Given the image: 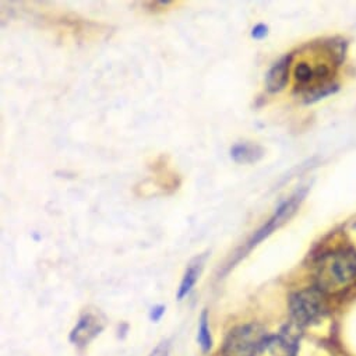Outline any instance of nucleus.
<instances>
[{
	"label": "nucleus",
	"mask_w": 356,
	"mask_h": 356,
	"mask_svg": "<svg viewBox=\"0 0 356 356\" xmlns=\"http://www.w3.org/2000/svg\"><path fill=\"white\" fill-rule=\"evenodd\" d=\"M316 288L324 295H337L356 282V252L339 249L324 254L316 266Z\"/></svg>",
	"instance_id": "1"
},
{
	"label": "nucleus",
	"mask_w": 356,
	"mask_h": 356,
	"mask_svg": "<svg viewBox=\"0 0 356 356\" xmlns=\"http://www.w3.org/2000/svg\"><path fill=\"white\" fill-rule=\"evenodd\" d=\"M270 335L259 324L241 325L229 332L225 339L224 356H260L268 348Z\"/></svg>",
	"instance_id": "2"
},
{
	"label": "nucleus",
	"mask_w": 356,
	"mask_h": 356,
	"mask_svg": "<svg viewBox=\"0 0 356 356\" xmlns=\"http://www.w3.org/2000/svg\"><path fill=\"white\" fill-rule=\"evenodd\" d=\"M289 310L292 321L296 327L309 325L321 318L325 312L324 293L316 286L302 289L291 296Z\"/></svg>",
	"instance_id": "3"
},
{
	"label": "nucleus",
	"mask_w": 356,
	"mask_h": 356,
	"mask_svg": "<svg viewBox=\"0 0 356 356\" xmlns=\"http://www.w3.org/2000/svg\"><path fill=\"white\" fill-rule=\"evenodd\" d=\"M303 196H305L303 192H298L296 195H293L292 197H289L285 203H282V204L277 209V211L274 213V216H273L260 229H257V231L254 232V235H253V236L246 242V245L242 248V250H241L239 253H236L234 261L229 263L228 270H229L231 267H234L232 264H235V263L239 261L242 257H245V256H246L253 248H256L261 241H264L270 234H273L277 228H280L285 221H288V220L292 217V214L296 211V209H298V206L300 204Z\"/></svg>",
	"instance_id": "4"
},
{
	"label": "nucleus",
	"mask_w": 356,
	"mask_h": 356,
	"mask_svg": "<svg viewBox=\"0 0 356 356\" xmlns=\"http://www.w3.org/2000/svg\"><path fill=\"white\" fill-rule=\"evenodd\" d=\"M104 327H105V321L99 314L87 312L80 317L76 327L72 330L69 339L72 343L77 346H86L97 335L101 334Z\"/></svg>",
	"instance_id": "5"
},
{
	"label": "nucleus",
	"mask_w": 356,
	"mask_h": 356,
	"mask_svg": "<svg viewBox=\"0 0 356 356\" xmlns=\"http://www.w3.org/2000/svg\"><path fill=\"white\" fill-rule=\"evenodd\" d=\"M292 62V55L282 56L278 62H275L268 73L266 74V88L268 92H280L285 88L289 79V67Z\"/></svg>",
	"instance_id": "6"
},
{
	"label": "nucleus",
	"mask_w": 356,
	"mask_h": 356,
	"mask_svg": "<svg viewBox=\"0 0 356 356\" xmlns=\"http://www.w3.org/2000/svg\"><path fill=\"white\" fill-rule=\"evenodd\" d=\"M206 259H207V254H200V256L195 257L188 264L186 271H185L184 278H182V282L179 285V289H177V293H176L177 300H184L192 292V289L195 288V285H196L197 280L200 278V274L204 268Z\"/></svg>",
	"instance_id": "7"
},
{
	"label": "nucleus",
	"mask_w": 356,
	"mask_h": 356,
	"mask_svg": "<svg viewBox=\"0 0 356 356\" xmlns=\"http://www.w3.org/2000/svg\"><path fill=\"white\" fill-rule=\"evenodd\" d=\"M264 155L263 147L254 143H236L231 148V158L236 163H254Z\"/></svg>",
	"instance_id": "8"
},
{
	"label": "nucleus",
	"mask_w": 356,
	"mask_h": 356,
	"mask_svg": "<svg viewBox=\"0 0 356 356\" xmlns=\"http://www.w3.org/2000/svg\"><path fill=\"white\" fill-rule=\"evenodd\" d=\"M197 342L202 348V350L206 353L213 346V338L209 327V314L207 310H203L200 318H199V332H197Z\"/></svg>",
	"instance_id": "9"
},
{
	"label": "nucleus",
	"mask_w": 356,
	"mask_h": 356,
	"mask_svg": "<svg viewBox=\"0 0 356 356\" xmlns=\"http://www.w3.org/2000/svg\"><path fill=\"white\" fill-rule=\"evenodd\" d=\"M267 34H268V27L261 23L254 26V29L252 30V38L254 40H263L267 37Z\"/></svg>",
	"instance_id": "10"
},
{
	"label": "nucleus",
	"mask_w": 356,
	"mask_h": 356,
	"mask_svg": "<svg viewBox=\"0 0 356 356\" xmlns=\"http://www.w3.org/2000/svg\"><path fill=\"white\" fill-rule=\"evenodd\" d=\"M169 353V342L163 341L155 346V349L151 352L149 356H168Z\"/></svg>",
	"instance_id": "11"
},
{
	"label": "nucleus",
	"mask_w": 356,
	"mask_h": 356,
	"mask_svg": "<svg viewBox=\"0 0 356 356\" xmlns=\"http://www.w3.org/2000/svg\"><path fill=\"white\" fill-rule=\"evenodd\" d=\"M163 313H165V306L158 305V306H155V307H152V309H151L149 318H151L154 323H156V321H159V320H161V317L163 316Z\"/></svg>",
	"instance_id": "12"
}]
</instances>
